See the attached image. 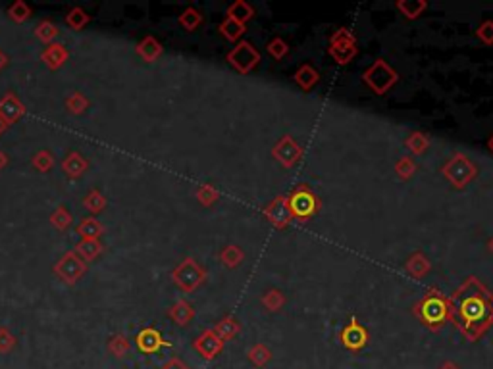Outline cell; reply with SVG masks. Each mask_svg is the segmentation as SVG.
Instances as JSON below:
<instances>
[{
    "label": "cell",
    "mask_w": 493,
    "mask_h": 369,
    "mask_svg": "<svg viewBox=\"0 0 493 369\" xmlns=\"http://www.w3.org/2000/svg\"><path fill=\"white\" fill-rule=\"evenodd\" d=\"M106 204H108V200H106V197L102 195L101 190H91L87 197L83 198V206L87 212L91 213H101L104 208H106Z\"/></svg>",
    "instance_id": "5bb4252c"
},
{
    "label": "cell",
    "mask_w": 493,
    "mask_h": 369,
    "mask_svg": "<svg viewBox=\"0 0 493 369\" xmlns=\"http://www.w3.org/2000/svg\"><path fill=\"white\" fill-rule=\"evenodd\" d=\"M195 348L197 352H201V356L204 358H214L218 352H220V343H218L214 336L207 333V335L199 336V341L195 343Z\"/></svg>",
    "instance_id": "7c38bea8"
},
{
    "label": "cell",
    "mask_w": 493,
    "mask_h": 369,
    "mask_svg": "<svg viewBox=\"0 0 493 369\" xmlns=\"http://www.w3.org/2000/svg\"><path fill=\"white\" fill-rule=\"evenodd\" d=\"M54 164H56V158H54L51 150H39V152L31 158V165H33L37 172L41 173L51 172Z\"/></svg>",
    "instance_id": "9a60e30c"
},
{
    "label": "cell",
    "mask_w": 493,
    "mask_h": 369,
    "mask_svg": "<svg viewBox=\"0 0 493 369\" xmlns=\"http://www.w3.org/2000/svg\"><path fill=\"white\" fill-rule=\"evenodd\" d=\"M191 308L185 302H177L172 310H170V318L176 321L177 325H185L187 321L191 320Z\"/></svg>",
    "instance_id": "d6986e66"
},
{
    "label": "cell",
    "mask_w": 493,
    "mask_h": 369,
    "mask_svg": "<svg viewBox=\"0 0 493 369\" xmlns=\"http://www.w3.org/2000/svg\"><path fill=\"white\" fill-rule=\"evenodd\" d=\"M72 223H74V215H72V212H70L67 208H64V206H58V208L51 213V225L54 229L67 231L72 227Z\"/></svg>",
    "instance_id": "4fadbf2b"
},
{
    "label": "cell",
    "mask_w": 493,
    "mask_h": 369,
    "mask_svg": "<svg viewBox=\"0 0 493 369\" xmlns=\"http://www.w3.org/2000/svg\"><path fill=\"white\" fill-rule=\"evenodd\" d=\"M6 129H8V125H6V123L0 120V137H2V133L6 131Z\"/></svg>",
    "instance_id": "d4e9b609"
},
{
    "label": "cell",
    "mask_w": 493,
    "mask_h": 369,
    "mask_svg": "<svg viewBox=\"0 0 493 369\" xmlns=\"http://www.w3.org/2000/svg\"><path fill=\"white\" fill-rule=\"evenodd\" d=\"M17 345V338L8 327H0V354L12 352Z\"/></svg>",
    "instance_id": "ffe728a7"
},
{
    "label": "cell",
    "mask_w": 493,
    "mask_h": 369,
    "mask_svg": "<svg viewBox=\"0 0 493 369\" xmlns=\"http://www.w3.org/2000/svg\"><path fill=\"white\" fill-rule=\"evenodd\" d=\"M137 54L143 58L145 62H154L156 58L162 54V47L154 37H145L139 44H137Z\"/></svg>",
    "instance_id": "ba28073f"
},
{
    "label": "cell",
    "mask_w": 493,
    "mask_h": 369,
    "mask_svg": "<svg viewBox=\"0 0 493 369\" xmlns=\"http://www.w3.org/2000/svg\"><path fill=\"white\" fill-rule=\"evenodd\" d=\"M87 108H89V99L85 97L83 92H72L66 99V110L70 114L81 115L85 114Z\"/></svg>",
    "instance_id": "2e32d148"
},
{
    "label": "cell",
    "mask_w": 493,
    "mask_h": 369,
    "mask_svg": "<svg viewBox=\"0 0 493 369\" xmlns=\"http://www.w3.org/2000/svg\"><path fill=\"white\" fill-rule=\"evenodd\" d=\"M106 348L114 358H126L127 354L131 352V343L124 335H112L106 343Z\"/></svg>",
    "instance_id": "30bf717a"
},
{
    "label": "cell",
    "mask_w": 493,
    "mask_h": 369,
    "mask_svg": "<svg viewBox=\"0 0 493 369\" xmlns=\"http://www.w3.org/2000/svg\"><path fill=\"white\" fill-rule=\"evenodd\" d=\"M160 369H189V366H187V363H184L181 360L174 358V360H168Z\"/></svg>",
    "instance_id": "7402d4cb"
},
{
    "label": "cell",
    "mask_w": 493,
    "mask_h": 369,
    "mask_svg": "<svg viewBox=\"0 0 493 369\" xmlns=\"http://www.w3.org/2000/svg\"><path fill=\"white\" fill-rule=\"evenodd\" d=\"M24 114H26L24 102L17 99L14 92H6L2 97V100H0V120L10 127L12 123H16Z\"/></svg>",
    "instance_id": "7a4b0ae2"
},
{
    "label": "cell",
    "mask_w": 493,
    "mask_h": 369,
    "mask_svg": "<svg viewBox=\"0 0 493 369\" xmlns=\"http://www.w3.org/2000/svg\"><path fill=\"white\" fill-rule=\"evenodd\" d=\"M443 369H457V368H453V366H445V368H443Z\"/></svg>",
    "instance_id": "484cf974"
},
{
    "label": "cell",
    "mask_w": 493,
    "mask_h": 369,
    "mask_svg": "<svg viewBox=\"0 0 493 369\" xmlns=\"http://www.w3.org/2000/svg\"><path fill=\"white\" fill-rule=\"evenodd\" d=\"M91 17L87 16V12L83 8H72L67 12L66 16V24L72 27V29H83L85 25L89 24Z\"/></svg>",
    "instance_id": "ac0fdd59"
},
{
    "label": "cell",
    "mask_w": 493,
    "mask_h": 369,
    "mask_svg": "<svg viewBox=\"0 0 493 369\" xmlns=\"http://www.w3.org/2000/svg\"><path fill=\"white\" fill-rule=\"evenodd\" d=\"M102 248L104 246L99 238H81L76 245V252L83 258L85 262H92L102 254Z\"/></svg>",
    "instance_id": "52a82bcc"
},
{
    "label": "cell",
    "mask_w": 493,
    "mask_h": 369,
    "mask_svg": "<svg viewBox=\"0 0 493 369\" xmlns=\"http://www.w3.org/2000/svg\"><path fill=\"white\" fill-rule=\"evenodd\" d=\"M54 275L58 277L62 283L66 285H76L77 281L83 277L87 273V262H85L81 256L77 254L76 250H70L66 254L60 258L58 262L54 263Z\"/></svg>",
    "instance_id": "6da1fadb"
},
{
    "label": "cell",
    "mask_w": 493,
    "mask_h": 369,
    "mask_svg": "<svg viewBox=\"0 0 493 369\" xmlns=\"http://www.w3.org/2000/svg\"><path fill=\"white\" fill-rule=\"evenodd\" d=\"M41 60L45 62V66L49 67V69L56 72V69H60V67L64 66L67 60H70V52H67V49L64 47V44H60V42H52V44H49L47 49L42 50Z\"/></svg>",
    "instance_id": "277c9868"
},
{
    "label": "cell",
    "mask_w": 493,
    "mask_h": 369,
    "mask_svg": "<svg viewBox=\"0 0 493 369\" xmlns=\"http://www.w3.org/2000/svg\"><path fill=\"white\" fill-rule=\"evenodd\" d=\"M77 235L81 238H99L104 233V227L99 220L95 218H85L83 222L77 225Z\"/></svg>",
    "instance_id": "8fae6325"
},
{
    "label": "cell",
    "mask_w": 493,
    "mask_h": 369,
    "mask_svg": "<svg viewBox=\"0 0 493 369\" xmlns=\"http://www.w3.org/2000/svg\"><path fill=\"white\" fill-rule=\"evenodd\" d=\"M135 345L143 354H154L159 352L162 346H166V343H164V338L156 329L145 327L135 336Z\"/></svg>",
    "instance_id": "3957f363"
},
{
    "label": "cell",
    "mask_w": 493,
    "mask_h": 369,
    "mask_svg": "<svg viewBox=\"0 0 493 369\" xmlns=\"http://www.w3.org/2000/svg\"><path fill=\"white\" fill-rule=\"evenodd\" d=\"M8 17L14 24H24L31 17V8L27 6V2L24 0H16L14 4H10Z\"/></svg>",
    "instance_id": "e0dca14e"
},
{
    "label": "cell",
    "mask_w": 493,
    "mask_h": 369,
    "mask_svg": "<svg viewBox=\"0 0 493 369\" xmlns=\"http://www.w3.org/2000/svg\"><path fill=\"white\" fill-rule=\"evenodd\" d=\"M199 19H201V17H199V14H197L195 10H187L184 16L179 17V22H181V25H185L187 29H193L195 25L199 24Z\"/></svg>",
    "instance_id": "44dd1931"
},
{
    "label": "cell",
    "mask_w": 493,
    "mask_h": 369,
    "mask_svg": "<svg viewBox=\"0 0 493 369\" xmlns=\"http://www.w3.org/2000/svg\"><path fill=\"white\" fill-rule=\"evenodd\" d=\"M6 66H8V58H6V54L0 50V69H4Z\"/></svg>",
    "instance_id": "cb8c5ba5"
},
{
    "label": "cell",
    "mask_w": 493,
    "mask_h": 369,
    "mask_svg": "<svg viewBox=\"0 0 493 369\" xmlns=\"http://www.w3.org/2000/svg\"><path fill=\"white\" fill-rule=\"evenodd\" d=\"M87 170H89V162H87L79 152H70V154L62 160V172L66 173L70 179L81 177Z\"/></svg>",
    "instance_id": "5b68a950"
},
{
    "label": "cell",
    "mask_w": 493,
    "mask_h": 369,
    "mask_svg": "<svg viewBox=\"0 0 493 369\" xmlns=\"http://www.w3.org/2000/svg\"><path fill=\"white\" fill-rule=\"evenodd\" d=\"M174 279L179 287L184 288H193L197 283H199V270L197 265L191 262V260H185V263H181L176 271H174Z\"/></svg>",
    "instance_id": "8992f818"
},
{
    "label": "cell",
    "mask_w": 493,
    "mask_h": 369,
    "mask_svg": "<svg viewBox=\"0 0 493 369\" xmlns=\"http://www.w3.org/2000/svg\"><path fill=\"white\" fill-rule=\"evenodd\" d=\"M58 27L49 22V19H42L39 24L35 25V37L45 44H52V42L58 39Z\"/></svg>",
    "instance_id": "9c48e42d"
},
{
    "label": "cell",
    "mask_w": 493,
    "mask_h": 369,
    "mask_svg": "<svg viewBox=\"0 0 493 369\" xmlns=\"http://www.w3.org/2000/svg\"><path fill=\"white\" fill-rule=\"evenodd\" d=\"M6 164H8V156H6V154H4V152L0 150V172H2L4 167H6Z\"/></svg>",
    "instance_id": "603a6c76"
}]
</instances>
